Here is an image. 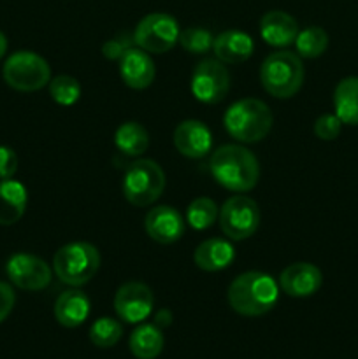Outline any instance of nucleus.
I'll use <instances>...</instances> for the list:
<instances>
[{
  "label": "nucleus",
  "instance_id": "nucleus-1",
  "mask_svg": "<svg viewBox=\"0 0 358 359\" xmlns=\"http://www.w3.org/2000/svg\"><path fill=\"white\" fill-rule=\"evenodd\" d=\"M209 172L218 184L235 193L249 191L260 179L256 156L237 144L218 147L209 158Z\"/></svg>",
  "mask_w": 358,
  "mask_h": 359
},
{
  "label": "nucleus",
  "instance_id": "nucleus-24",
  "mask_svg": "<svg viewBox=\"0 0 358 359\" xmlns=\"http://www.w3.org/2000/svg\"><path fill=\"white\" fill-rule=\"evenodd\" d=\"M114 144L119 153L126 154V156H140L147 151L150 135L140 123L126 121L116 130Z\"/></svg>",
  "mask_w": 358,
  "mask_h": 359
},
{
  "label": "nucleus",
  "instance_id": "nucleus-9",
  "mask_svg": "<svg viewBox=\"0 0 358 359\" xmlns=\"http://www.w3.org/2000/svg\"><path fill=\"white\" fill-rule=\"evenodd\" d=\"M218 219L230 241H246L260 226L258 203L246 195H235L223 203Z\"/></svg>",
  "mask_w": 358,
  "mask_h": 359
},
{
  "label": "nucleus",
  "instance_id": "nucleus-25",
  "mask_svg": "<svg viewBox=\"0 0 358 359\" xmlns=\"http://www.w3.org/2000/svg\"><path fill=\"white\" fill-rule=\"evenodd\" d=\"M295 48L302 58H318L329 48V35L323 28L309 27L298 32L295 39Z\"/></svg>",
  "mask_w": 358,
  "mask_h": 359
},
{
  "label": "nucleus",
  "instance_id": "nucleus-32",
  "mask_svg": "<svg viewBox=\"0 0 358 359\" xmlns=\"http://www.w3.org/2000/svg\"><path fill=\"white\" fill-rule=\"evenodd\" d=\"M18 170V154L7 146H0V179H13Z\"/></svg>",
  "mask_w": 358,
  "mask_h": 359
},
{
  "label": "nucleus",
  "instance_id": "nucleus-3",
  "mask_svg": "<svg viewBox=\"0 0 358 359\" xmlns=\"http://www.w3.org/2000/svg\"><path fill=\"white\" fill-rule=\"evenodd\" d=\"M223 125L232 139L255 144L269 135L272 128V112L269 105L258 98H242L227 109Z\"/></svg>",
  "mask_w": 358,
  "mask_h": 359
},
{
  "label": "nucleus",
  "instance_id": "nucleus-28",
  "mask_svg": "<svg viewBox=\"0 0 358 359\" xmlns=\"http://www.w3.org/2000/svg\"><path fill=\"white\" fill-rule=\"evenodd\" d=\"M49 95L58 105H74L81 98V84L70 76H56L49 81Z\"/></svg>",
  "mask_w": 358,
  "mask_h": 359
},
{
  "label": "nucleus",
  "instance_id": "nucleus-12",
  "mask_svg": "<svg viewBox=\"0 0 358 359\" xmlns=\"http://www.w3.org/2000/svg\"><path fill=\"white\" fill-rule=\"evenodd\" d=\"M153 291L142 283H126L116 291L114 311L119 319L130 325H137L147 319L153 312Z\"/></svg>",
  "mask_w": 358,
  "mask_h": 359
},
{
  "label": "nucleus",
  "instance_id": "nucleus-6",
  "mask_svg": "<svg viewBox=\"0 0 358 359\" xmlns=\"http://www.w3.org/2000/svg\"><path fill=\"white\" fill-rule=\"evenodd\" d=\"M165 182V172L157 161L137 160L123 175V195L133 207H147L160 198Z\"/></svg>",
  "mask_w": 358,
  "mask_h": 359
},
{
  "label": "nucleus",
  "instance_id": "nucleus-17",
  "mask_svg": "<svg viewBox=\"0 0 358 359\" xmlns=\"http://www.w3.org/2000/svg\"><path fill=\"white\" fill-rule=\"evenodd\" d=\"M260 35L274 48L293 44L298 35V23L291 14L284 11H269L260 20Z\"/></svg>",
  "mask_w": 358,
  "mask_h": 359
},
{
  "label": "nucleus",
  "instance_id": "nucleus-21",
  "mask_svg": "<svg viewBox=\"0 0 358 359\" xmlns=\"http://www.w3.org/2000/svg\"><path fill=\"white\" fill-rule=\"evenodd\" d=\"M27 188L14 179L0 181V224L11 226L23 217L27 210Z\"/></svg>",
  "mask_w": 358,
  "mask_h": 359
},
{
  "label": "nucleus",
  "instance_id": "nucleus-27",
  "mask_svg": "<svg viewBox=\"0 0 358 359\" xmlns=\"http://www.w3.org/2000/svg\"><path fill=\"white\" fill-rule=\"evenodd\" d=\"M123 335L121 323L111 318H98L90 328V340L100 349H109L119 342Z\"/></svg>",
  "mask_w": 358,
  "mask_h": 359
},
{
  "label": "nucleus",
  "instance_id": "nucleus-30",
  "mask_svg": "<svg viewBox=\"0 0 358 359\" xmlns=\"http://www.w3.org/2000/svg\"><path fill=\"white\" fill-rule=\"evenodd\" d=\"M343 123L336 114H323L314 123V135L321 140H336L339 137Z\"/></svg>",
  "mask_w": 358,
  "mask_h": 359
},
{
  "label": "nucleus",
  "instance_id": "nucleus-34",
  "mask_svg": "<svg viewBox=\"0 0 358 359\" xmlns=\"http://www.w3.org/2000/svg\"><path fill=\"white\" fill-rule=\"evenodd\" d=\"M7 53V37L0 32V60L4 58V55Z\"/></svg>",
  "mask_w": 358,
  "mask_h": 359
},
{
  "label": "nucleus",
  "instance_id": "nucleus-26",
  "mask_svg": "<svg viewBox=\"0 0 358 359\" xmlns=\"http://www.w3.org/2000/svg\"><path fill=\"white\" fill-rule=\"evenodd\" d=\"M218 216H220V209L214 200L207 198V196L195 198L186 210V221L193 230H207L213 226Z\"/></svg>",
  "mask_w": 358,
  "mask_h": 359
},
{
  "label": "nucleus",
  "instance_id": "nucleus-18",
  "mask_svg": "<svg viewBox=\"0 0 358 359\" xmlns=\"http://www.w3.org/2000/svg\"><path fill=\"white\" fill-rule=\"evenodd\" d=\"M253 39L241 30H227L214 37L213 51L216 58L223 63H242L253 55Z\"/></svg>",
  "mask_w": 358,
  "mask_h": 359
},
{
  "label": "nucleus",
  "instance_id": "nucleus-23",
  "mask_svg": "<svg viewBox=\"0 0 358 359\" xmlns=\"http://www.w3.org/2000/svg\"><path fill=\"white\" fill-rule=\"evenodd\" d=\"M164 333L157 325H140L130 335V351L137 359H157L164 351Z\"/></svg>",
  "mask_w": 358,
  "mask_h": 359
},
{
  "label": "nucleus",
  "instance_id": "nucleus-20",
  "mask_svg": "<svg viewBox=\"0 0 358 359\" xmlns=\"http://www.w3.org/2000/svg\"><path fill=\"white\" fill-rule=\"evenodd\" d=\"M90 316V298L81 290L63 291L55 304V318L65 328H77Z\"/></svg>",
  "mask_w": 358,
  "mask_h": 359
},
{
  "label": "nucleus",
  "instance_id": "nucleus-33",
  "mask_svg": "<svg viewBox=\"0 0 358 359\" xmlns=\"http://www.w3.org/2000/svg\"><path fill=\"white\" fill-rule=\"evenodd\" d=\"M14 302H16V294H14L11 284L0 280V323H4L9 318V314L14 309Z\"/></svg>",
  "mask_w": 358,
  "mask_h": 359
},
{
  "label": "nucleus",
  "instance_id": "nucleus-5",
  "mask_svg": "<svg viewBox=\"0 0 358 359\" xmlns=\"http://www.w3.org/2000/svg\"><path fill=\"white\" fill-rule=\"evenodd\" d=\"M100 269V255L90 242H70L56 251L53 270L63 284L79 287L90 283Z\"/></svg>",
  "mask_w": 358,
  "mask_h": 359
},
{
  "label": "nucleus",
  "instance_id": "nucleus-7",
  "mask_svg": "<svg viewBox=\"0 0 358 359\" xmlns=\"http://www.w3.org/2000/svg\"><path fill=\"white\" fill-rule=\"evenodd\" d=\"M7 86L23 93L42 90L51 81V69L42 56L34 51H16L6 60L2 69Z\"/></svg>",
  "mask_w": 358,
  "mask_h": 359
},
{
  "label": "nucleus",
  "instance_id": "nucleus-22",
  "mask_svg": "<svg viewBox=\"0 0 358 359\" xmlns=\"http://www.w3.org/2000/svg\"><path fill=\"white\" fill-rule=\"evenodd\" d=\"M333 109L343 125L358 126V77L350 76L339 81L333 91Z\"/></svg>",
  "mask_w": 358,
  "mask_h": 359
},
{
  "label": "nucleus",
  "instance_id": "nucleus-13",
  "mask_svg": "<svg viewBox=\"0 0 358 359\" xmlns=\"http://www.w3.org/2000/svg\"><path fill=\"white\" fill-rule=\"evenodd\" d=\"M323 273L312 263L298 262L286 266L279 276V287L295 298H305L314 294L321 287Z\"/></svg>",
  "mask_w": 358,
  "mask_h": 359
},
{
  "label": "nucleus",
  "instance_id": "nucleus-2",
  "mask_svg": "<svg viewBox=\"0 0 358 359\" xmlns=\"http://www.w3.org/2000/svg\"><path fill=\"white\" fill-rule=\"evenodd\" d=\"M279 300V286L263 272H246L232 280L228 287V304L237 314L258 318L274 309Z\"/></svg>",
  "mask_w": 358,
  "mask_h": 359
},
{
  "label": "nucleus",
  "instance_id": "nucleus-11",
  "mask_svg": "<svg viewBox=\"0 0 358 359\" xmlns=\"http://www.w3.org/2000/svg\"><path fill=\"white\" fill-rule=\"evenodd\" d=\"M6 273L11 283L25 291L46 290L51 283V266L42 258L28 252L13 255L6 263Z\"/></svg>",
  "mask_w": 358,
  "mask_h": 359
},
{
  "label": "nucleus",
  "instance_id": "nucleus-4",
  "mask_svg": "<svg viewBox=\"0 0 358 359\" xmlns=\"http://www.w3.org/2000/svg\"><path fill=\"white\" fill-rule=\"evenodd\" d=\"M304 65L291 51H277L267 56L260 67L263 90L276 98H291L304 84Z\"/></svg>",
  "mask_w": 358,
  "mask_h": 359
},
{
  "label": "nucleus",
  "instance_id": "nucleus-14",
  "mask_svg": "<svg viewBox=\"0 0 358 359\" xmlns=\"http://www.w3.org/2000/svg\"><path fill=\"white\" fill-rule=\"evenodd\" d=\"M146 233L158 244H174L185 233V221L181 214L171 205L153 207L146 214Z\"/></svg>",
  "mask_w": 358,
  "mask_h": 359
},
{
  "label": "nucleus",
  "instance_id": "nucleus-19",
  "mask_svg": "<svg viewBox=\"0 0 358 359\" xmlns=\"http://www.w3.org/2000/svg\"><path fill=\"white\" fill-rule=\"evenodd\" d=\"M235 259V249L225 238H207L193 252V262L200 270L220 272L232 265Z\"/></svg>",
  "mask_w": 358,
  "mask_h": 359
},
{
  "label": "nucleus",
  "instance_id": "nucleus-8",
  "mask_svg": "<svg viewBox=\"0 0 358 359\" xmlns=\"http://www.w3.org/2000/svg\"><path fill=\"white\" fill-rule=\"evenodd\" d=\"M179 25L175 18L165 13H151L144 16L133 32V42L146 53L161 55L178 44Z\"/></svg>",
  "mask_w": 358,
  "mask_h": 359
},
{
  "label": "nucleus",
  "instance_id": "nucleus-16",
  "mask_svg": "<svg viewBox=\"0 0 358 359\" xmlns=\"http://www.w3.org/2000/svg\"><path fill=\"white\" fill-rule=\"evenodd\" d=\"M119 62V76H121L123 83L132 90H146L151 86L154 81V62L151 60L150 53L144 49L130 48L128 51L123 53Z\"/></svg>",
  "mask_w": 358,
  "mask_h": 359
},
{
  "label": "nucleus",
  "instance_id": "nucleus-29",
  "mask_svg": "<svg viewBox=\"0 0 358 359\" xmlns=\"http://www.w3.org/2000/svg\"><path fill=\"white\" fill-rule=\"evenodd\" d=\"M179 44L185 51L192 53V55H204L209 49H213L214 37L209 30L206 28H186L179 34Z\"/></svg>",
  "mask_w": 358,
  "mask_h": 359
},
{
  "label": "nucleus",
  "instance_id": "nucleus-15",
  "mask_svg": "<svg viewBox=\"0 0 358 359\" xmlns=\"http://www.w3.org/2000/svg\"><path fill=\"white\" fill-rule=\"evenodd\" d=\"M174 146L183 156L199 158L207 156L213 147V135L211 130L197 119H186L179 123L174 130Z\"/></svg>",
  "mask_w": 358,
  "mask_h": 359
},
{
  "label": "nucleus",
  "instance_id": "nucleus-31",
  "mask_svg": "<svg viewBox=\"0 0 358 359\" xmlns=\"http://www.w3.org/2000/svg\"><path fill=\"white\" fill-rule=\"evenodd\" d=\"M133 46H135V42H133V35L132 37H128V35L125 34L105 42L104 48H102V53H104L105 58L119 60L123 56V53L128 51V49L133 48Z\"/></svg>",
  "mask_w": 358,
  "mask_h": 359
},
{
  "label": "nucleus",
  "instance_id": "nucleus-10",
  "mask_svg": "<svg viewBox=\"0 0 358 359\" xmlns=\"http://www.w3.org/2000/svg\"><path fill=\"white\" fill-rule=\"evenodd\" d=\"M230 91V74L218 58L202 60L192 76V93L202 104H218Z\"/></svg>",
  "mask_w": 358,
  "mask_h": 359
}]
</instances>
